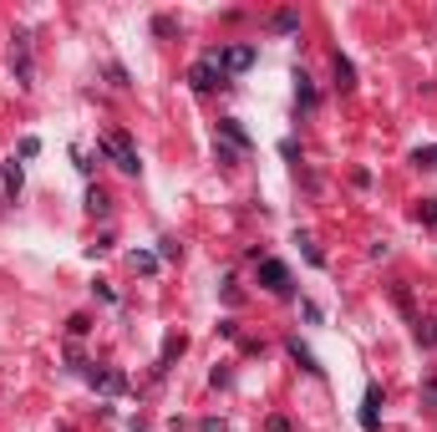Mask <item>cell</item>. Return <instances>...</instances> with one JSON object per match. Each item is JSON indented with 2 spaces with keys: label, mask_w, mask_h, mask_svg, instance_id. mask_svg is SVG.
Wrapping results in <instances>:
<instances>
[{
  "label": "cell",
  "mask_w": 437,
  "mask_h": 432,
  "mask_svg": "<svg viewBox=\"0 0 437 432\" xmlns=\"http://www.w3.org/2000/svg\"><path fill=\"white\" fill-rule=\"evenodd\" d=\"M97 153L112 158L127 178H138V173H143V158H138V148H133V138H127V133H107V138L97 143Z\"/></svg>",
  "instance_id": "cell-1"
},
{
  "label": "cell",
  "mask_w": 437,
  "mask_h": 432,
  "mask_svg": "<svg viewBox=\"0 0 437 432\" xmlns=\"http://www.w3.org/2000/svg\"><path fill=\"white\" fill-rule=\"evenodd\" d=\"M11 72H15L20 86H36V81H31V77H36V56H31V36H26V31L11 36Z\"/></svg>",
  "instance_id": "cell-2"
},
{
  "label": "cell",
  "mask_w": 437,
  "mask_h": 432,
  "mask_svg": "<svg viewBox=\"0 0 437 432\" xmlns=\"http://www.w3.org/2000/svg\"><path fill=\"white\" fill-rule=\"evenodd\" d=\"M229 77H224V67H218V61H209V56H199L188 67V86L193 92H214V86H224Z\"/></svg>",
  "instance_id": "cell-3"
},
{
  "label": "cell",
  "mask_w": 437,
  "mask_h": 432,
  "mask_svg": "<svg viewBox=\"0 0 437 432\" xmlns=\"http://www.w3.org/2000/svg\"><path fill=\"white\" fill-rule=\"evenodd\" d=\"M254 56H259L254 46H214V51H209V61H218V67H224V77H229V72H249Z\"/></svg>",
  "instance_id": "cell-4"
},
{
  "label": "cell",
  "mask_w": 437,
  "mask_h": 432,
  "mask_svg": "<svg viewBox=\"0 0 437 432\" xmlns=\"http://www.w3.org/2000/svg\"><path fill=\"white\" fill-rule=\"evenodd\" d=\"M81 377L92 381V386H102V392H112V397H122V392H127V377H122V372H112V366H81Z\"/></svg>",
  "instance_id": "cell-5"
},
{
  "label": "cell",
  "mask_w": 437,
  "mask_h": 432,
  "mask_svg": "<svg viewBox=\"0 0 437 432\" xmlns=\"http://www.w3.org/2000/svg\"><path fill=\"white\" fill-rule=\"evenodd\" d=\"M259 280H265L270 295H290V290H295V285H290V270L280 265V259H259Z\"/></svg>",
  "instance_id": "cell-6"
},
{
  "label": "cell",
  "mask_w": 437,
  "mask_h": 432,
  "mask_svg": "<svg viewBox=\"0 0 437 432\" xmlns=\"http://www.w3.org/2000/svg\"><path fill=\"white\" fill-rule=\"evenodd\" d=\"M218 138H224V148H234V153H249V133H244V127H239V117H224V122H218Z\"/></svg>",
  "instance_id": "cell-7"
},
{
  "label": "cell",
  "mask_w": 437,
  "mask_h": 432,
  "mask_svg": "<svg viewBox=\"0 0 437 432\" xmlns=\"http://www.w3.org/2000/svg\"><path fill=\"white\" fill-rule=\"evenodd\" d=\"M381 427V386H366V402H361V432H377Z\"/></svg>",
  "instance_id": "cell-8"
},
{
  "label": "cell",
  "mask_w": 437,
  "mask_h": 432,
  "mask_svg": "<svg viewBox=\"0 0 437 432\" xmlns=\"http://www.w3.org/2000/svg\"><path fill=\"white\" fill-rule=\"evenodd\" d=\"M331 72H336V86L341 92H356V67H351V56H331Z\"/></svg>",
  "instance_id": "cell-9"
},
{
  "label": "cell",
  "mask_w": 437,
  "mask_h": 432,
  "mask_svg": "<svg viewBox=\"0 0 437 432\" xmlns=\"http://www.w3.org/2000/svg\"><path fill=\"white\" fill-rule=\"evenodd\" d=\"M295 102L305 107V112H315V102H320V92H315V81L305 77V72H295Z\"/></svg>",
  "instance_id": "cell-10"
},
{
  "label": "cell",
  "mask_w": 437,
  "mask_h": 432,
  "mask_svg": "<svg viewBox=\"0 0 437 432\" xmlns=\"http://www.w3.org/2000/svg\"><path fill=\"white\" fill-rule=\"evenodd\" d=\"M290 356H295V361H300V366H305V372H311V377H325V366H320V361H315V351H311V346H305V341H300V336H295V341H290Z\"/></svg>",
  "instance_id": "cell-11"
},
{
  "label": "cell",
  "mask_w": 437,
  "mask_h": 432,
  "mask_svg": "<svg viewBox=\"0 0 437 432\" xmlns=\"http://www.w3.org/2000/svg\"><path fill=\"white\" fill-rule=\"evenodd\" d=\"M183 346H188L183 336H168V341H163V356H158V377H163V372H168V366H173V361H178V356H183Z\"/></svg>",
  "instance_id": "cell-12"
},
{
  "label": "cell",
  "mask_w": 437,
  "mask_h": 432,
  "mask_svg": "<svg viewBox=\"0 0 437 432\" xmlns=\"http://www.w3.org/2000/svg\"><path fill=\"white\" fill-rule=\"evenodd\" d=\"M391 300L402 306V315H407V320H417V306H412V290H407V280H397V285H391Z\"/></svg>",
  "instance_id": "cell-13"
},
{
  "label": "cell",
  "mask_w": 437,
  "mask_h": 432,
  "mask_svg": "<svg viewBox=\"0 0 437 432\" xmlns=\"http://www.w3.org/2000/svg\"><path fill=\"white\" fill-rule=\"evenodd\" d=\"M86 214H97V219H107V214H112V199H107L102 188H92V193H86Z\"/></svg>",
  "instance_id": "cell-14"
},
{
  "label": "cell",
  "mask_w": 437,
  "mask_h": 432,
  "mask_svg": "<svg viewBox=\"0 0 437 432\" xmlns=\"http://www.w3.org/2000/svg\"><path fill=\"white\" fill-rule=\"evenodd\" d=\"M270 26H275V31H300V15H295V11H275Z\"/></svg>",
  "instance_id": "cell-15"
},
{
  "label": "cell",
  "mask_w": 437,
  "mask_h": 432,
  "mask_svg": "<svg viewBox=\"0 0 437 432\" xmlns=\"http://www.w3.org/2000/svg\"><path fill=\"white\" fill-rule=\"evenodd\" d=\"M295 244H300V254H305V259H311V265H315V270L325 265V254H320V249H315L311 240H305V234H295Z\"/></svg>",
  "instance_id": "cell-16"
},
{
  "label": "cell",
  "mask_w": 437,
  "mask_h": 432,
  "mask_svg": "<svg viewBox=\"0 0 437 432\" xmlns=\"http://www.w3.org/2000/svg\"><path fill=\"white\" fill-rule=\"evenodd\" d=\"M20 183H26V173H20V163L11 158V163H6V188H11V193H20Z\"/></svg>",
  "instance_id": "cell-17"
},
{
  "label": "cell",
  "mask_w": 437,
  "mask_h": 432,
  "mask_svg": "<svg viewBox=\"0 0 437 432\" xmlns=\"http://www.w3.org/2000/svg\"><path fill=\"white\" fill-rule=\"evenodd\" d=\"M178 31V15H152V36H173Z\"/></svg>",
  "instance_id": "cell-18"
},
{
  "label": "cell",
  "mask_w": 437,
  "mask_h": 432,
  "mask_svg": "<svg viewBox=\"0 0 437 432\" xmlns=\"http://www.w3.org/2000/svg\"><path fill=\"white\" fill-rule=\"evenodd\" d=\"M133 270L152 275V270H158V254H148V249H138V254H133Z\"/></svg>",
  "instance_id": "cell-19"
},
{
  "label": "cell",
  "mask_w": 437,
  "mask_h": 432,
  "mask_svg": "<svg viewBox=\"0 0 437 432\" xmlns=\"http://www.w3.org/2000/svg\"><path fill=\"white\" fill-rule=\"evenodd\" d=\"M422 402H427V412H437V377L427 372V381H422Z\"/></svg>",
  "instance_id": "cell-20"
},
{
  "label": "cell",
  "mask_w": 437,
  "mask_h": 432,
  "mask_svg": "<svg viewBox=\"0 0 437 432\" xmlns=\"http://www.w3.org/2000/svg\"><path fill=\"white\" fill-rule=\"evenodd\" d=\"M412 163H422V168H437V143H432V148H417V153H412Z\"/></svg>",
  "instance_id": "cell-21"
},
{
  "label": "cell",
  "mask_w": 437,
  "mask_h": 432,
  "mask_svg": "<svg viewBox=\"0 0 437 432\" xmlns=\"http://www.w3.org/2000/svg\"><path fill=\"white\" fill-rule=\"evenodd\" d=\"M67 331H72V336H86V331H92V320H86V315H72Z\"/></svg>",
  "instance_id": "cell-22"
},
{
  "label": "cell",
  "mask_w": 437,
  "mask_h": 432,
  "mask_svg": "<svg viewBox=\"0 0 437 432\" xmlns=\"http://www.w3.org/2000/svg\"><path fill=\"white\" fill-rule=\"evenodd\" d=\"M41 153V138H20V158H36Z\"/></svg>",
  "instance_id": "cell-23"
},
{
  "label": "cell",
  "mask_w": 437,
  "mask_h": 432,
  "mask_svg": "<svg viewBox=\"0 0 437 432\" xmlns=\"http://www.w3.org/2000/svg\"><path fill=\"white\" fill-rule=\"evenodd\" d=\"M417 214H422V224H437V199H427V204H422Z\"/></svg>",
  "instance_id": "cell-24"
},
{
  "label": "cell",
  "mask_w": 437,
  "mask_h": 432,
  "mask_svg": "<svg viewBox=\"0 0 437 432\" xmlns=\"http://www.w3.org/2000/svg\"><path fill=\"white\" fill-rule=\"evenodd\" d=\"M417 341H422V346H437V320H432L427 331H417Z\"/></svg>",
  "instance_id": "cell-25"
},
{
  "label": "cell",
  "mask_w": 437,
  "mask_h": 432,
  "mask_svg": "<svg viewBox=\"0 0 437 432\" xmlns=\"http://www.w3.org/2000/svg\"><path fill=\"white\" fill-rule=\"evenodd\" d=\"M265 427H270V432H290V417H270Z\"/></svg>",
  "instance_id": "cell-26"
},
{
  "label": "cell",
  "mask_w": 437,
  "mask_h": 432,
  "mask_svg": "<svg viewBox=\"0 0 437 432\" xmlns=\"http://www.w3.org/2000/svg\"><path fill=\"white\" fill-rule=\"evenodd\" d=\"M56 432H72V427H56Z\"/></svg>",
  "instance_id": "cell-27"
},
{
  "label": "cell",
  "mask_w": 437,
  "mask_h": 432,
  "mask_svg": "<svg viewBox=\"0 0 437 432\" xmlns=\"http://www.w3.org/2000/svg\"><path fill=\"white\" fill-rule=\"evenodd\" d=\"M133 432H143V427H133Z\"/></svg>",
  "instance_id": "cell-28"
}]
</instances>
